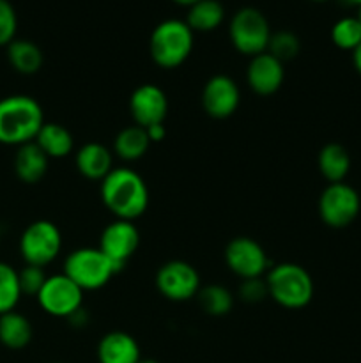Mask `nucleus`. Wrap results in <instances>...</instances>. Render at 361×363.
<instances>
[{
  "mask_svg": "<svg viewBox=\"0 0 361 363\" xmlns=\"http://www.w3.org/2000/svg\"><path fill=\"white\" fill-rule=\"evenodd\" d=\"M101 201L117 220L134 222L149 206L147 184L134 170L113 169L101 181Z\"/></svg>",
  "mask_w": 361,
  "mask_h": 363,
  "instance_id": "obj_1",
  "label": "nucleus"
},
{
  "mask_svg": "<svg viewBox=\"0 0 361 363\" xmlns=\"http://www.w3.org/2000/svg\"><path fill=\"white\" fill-rule=\"evenodd\" d=\"M42 124L45 113L32 96L13 94L0 99V144L20 147L34 142Z\"/></svg>",
  "mask_w": 361,
  "mask_h": 363,
  "instance_id": "obj_2",
  "label": "nucleus"
},
{
  "mask_svg": "<svg viewBox=\"0 0 361 363\" xmlns=\"http://www.w3.org/2000/svg\"><path fill=\"white\" fill-rule=\"evenodd\" d=\"M265 284L269 298L290 311L306 307L314 298V280L310 273L294 262H282L268 269Z\"/></svg>",
  "mask_w": 361,
  "mask_h": 363,
  "instance_id": "obj_3",
  "label": "nucleus"
},
{
  "mask_svg": "<svg viewBox=\"0 0 361 363\" xmlns=\"http://www.w3.org/2000/svg\"><path fill=\"white\" fill-rule=\"evenodd\" d=\"M149 52L156 66L163 69H173L188 60L193 52V30L186 21L170 20L156 25L149 39Z\"/></svg>",
  "mask_w": 361,
  "mask_h": 363,
  "instance_id": "obj_4",
  "label": "nucleus"
},
{
  "mask_svg": "<svg viewBox=\"0 0 361 363\" xmlns=\"http://www.w3.org/2000/svg\"><path fill=\"white\" fill-rule=\"evenodd\" d=\"M117 273L115 266L99 248H78L64 262V275L69 277L81 291L101 289Z\"/></svg>",
  "mask_w": 361,
  "mask_h": 363,
  "instance_id": "obj_5",
  "label": "nucleus"
},
{
  "mask_svg": "<svg viewBox=\"0 0 361 363\" xmlns=\"http://www.w3.org/2000/svg\"><path fill=\"white\" fill-rule=\"evenodd\" d=\"M271 27L264 14L255 7H243L232 16L229 25V35L232 46L248 57L268 52Z\"/></svg>",
  "mask_w": 361,
  "mask_h": 363,
  "instance_id": "obj_6",
  "label": "nucleus"
},
{
  "mask_svg": "<svg viewBox=\"0 0 361 363\" xmlns=\"http://www.w3.org/2000/svg\"><path fill=\"white\" fill-rule=\"evenodd\" d=\"M360 194L347 183H329L319 197V216L331 229H345L357 218Z\"/></svg>",
  "mask_w": 361,
  "mask_h": 363,
  "instance_id": "obj_7",
  "label": "nucleus"
},
{
  "mask_svg": "<svg viewBox=\"0 0 361 363\" xmlns=\"http://www.w3.org/2000/svg\"><path fill=\"white\" fill-rule=\"evenodd\" d=\"M62 234L50 220H35L20 238V254L27 264L45 268L59 255Z\"/></svg>",
  "mask_w": 361,
  "mask_h": 363,
  "instance_id": "obj_8",
  "label": "nucleus"
},
{
  "mask_svg": "<svg viewBox=\"0 0 361 363\" xmlns=\"http://www.w3.org/2000/svg\"><path fill=\"white\" fill-rule=\"evenodd\" d=\"M35 298H38L39 305L46 314L53 315V318L69 319L81 308L84 291L69 277L60 273V275L48 277Z\"/></svg>",
  "mask_w": 361,
  "mask_h": 363,
  "instance_id": "obj_9",
  "label": "nucleus"
},
{
  "mask_svg": "<svg viewBox=\"0 0 361 363\" xmlns=\"http://www.w3.org/2000/svg\"><path fill=\"white\" fill-rule=\"evenodd\" d=\"M156 287L170 301H188L200 291V275L186 261H168L156 273Z\"/></svg>",
  "mask_w": 361,
  "mask_h": 363,
  "instance_id": "obj_10",
  "label": "nucleus"
},
{
  "mask_svg": "<svg viewBox=\"0 0 361 363\" xmlns=\"http://www.w3.org/2000/svg\"><path fill=\"white\" fill-rule=\"evenodd\" d=\"M225 262L234 275L243 280L258 279L269 268V259L260 243L246 236H237L225 247Z\"/></svg>",
  "mask_w": 361,
  "mask_h": 363,
  "instance_id": "obj_11",
  "label": "nucleus"
},
{
  "mask_svg": "<svg viewBox=\"0 0 361 363\" xmlns=\"http://www.w3.org/2000/svg\"><path fill=\"white\" fill-rule=\"evenodd\" d=\"M138 247H140V233L130 220H115L108 223L99 240V250L112 261L117 272H122Z\"/></svg>",
  "mask_w": 361,
  "mask_h": 363,
  "instance_id": "obj_12",
  "label": "nucleus"
},
{
  "mask_svg": "<svg viewBox=\"0 0 361 363\" xmlns=\"http://www.w3.org/2000/svg\"><path fill=\"white\" fill-rule=\"evenodd\" d=\"M241 92L227 74H214L202 89V108L212 119H227L239 108Z\"/></svg>",
  "mask_w": 361,
  "mask_h": 363,
  "instance_id": "obj_13",
  "label": "nucleus"
},
{
  "mask_svg": "<svg viewBox=\"0 0 361 363\" xmlns=\"http://www.w3.org/2000/svg\"><path fill=\"white\" fill-rule=\"evenodd\" d=\"M130 112L137 126L149 128L152 124H163L168 113V98L158 85L144 84L131 94Z\"/></svg>",
  "mask_w": 361,
  "mask_h": 363,
  "instance_id": "obj_14",
  "label": "nucleus"
},
{
  "mask_svg": "<svg viewBox=\"0 0 361 363\" xmlns=\"http://www.w3.org/2000/svg\"><path fill=\"white\" fill-rule=\"evenodd\" d=\"M285 78L283 62L264 52L260 55L251 57L246 67V82L251 91L258 96H271L280 91Z\"/></svg>",
  "mask_w": 361,
  "mask_h": 363,
  "instance_id": "obj_15",
  "label": "nucleus"
},
{
  "mask_svg": "<svg viewBox=\"0 0 361 363\" xmlns=\"http://www.w3.org/2000/svg\"><path fill=\"white\" fill-rule=\"evenodd\" d=\"M74 165L85 179L103 181L113 170L112 152L99 142H87L76 151Z\"/></svg>",
  "mask_w": 361,
  "mask_h": 363,
  "instance_id": "obj_16",
  "label": "nucleus"
},
{
  "mask_svg": "<svg viewBox=\"0 0 361 363\" xmlns=\"http://www.w3.org/2000/svg\"><path fill=\"white\" fill-rule=\"evenodd\" d=\"M99 363H138L142 360L140 346L126 332H110L98 344Z\"/></svg>",
  "mask_w": 361,
  "mask_h": 363,
  "instance_id": "obj_17",
  "label": "nucleus"
},
{
  "mask_svg": "<svg viewBox=\"0 0 361 363\" xmlns=\"http://www.w3.org/2000/svg\"><path fill=\"white\" fill-rule=\"evenodd\" d=\"M50 158L35 142H28L18 147L14 156V172L25 184H35L45 177Z\"/></svg>",
  "mask_w": 361,
  "mask_h": 363,
  "instance_id": "obj_18",
  "label": "nucleus"
},
{
  "mask_svg": "<svg viewBox=\"0 0 361 363\" xmlns=\"http://www.w3.org/2000/svg\"><path fill=\"white\" fill-rule=\"evenodd\" d=\"M319 172L329 183H343L350 170L349 151L342 144H326L317 156Z\"/></svg>",
  "mask_w": 361,
  "mask_h": 363,
  "instance_id": "obj_19",
  "label": "nucleus"
},
{
  "mask_svg": "<svg viewBox=\"0 0 361 363\" xmlns=\"http://www.w3.org/2000/svg\"><path fill=\"white\" fill-rule=\"evenodd\" d=\"M34 142L41 147V151L45 152L48 158L53 160L66 158V156L73 151L74 145L71 131L59 123L42 124L41 131H39Z\"/></svg>",
  "mask_w": 361,
  "mask_h": 363,
  "instance_id": "obj_20",
  "label": "nucleus"
},
{
  "mask_svg": "<svg viewBox=\"0 0 361 363\" xmlns=\"http://www.w3.org/2000/svg\"><path fill=\"white\" fill-rule=\"evenodd\" d=\"M7 48V60L20 74H35L42 67L41 48L28 39H14Z\"/></svg>",
  "mask_w": 361,
  "mask_h": 363,
  "instance_id": "obj_21",
  "label": "nucleus"
},
{
  "mask_svg": "<svg viewBox=\"0 0 361 363\" xmlns=\"http://www.w3.org/2000/svg\"><path fill=\"white\" fill-rule=\"evenodd\" d=\"M32 340V325L23 314L11 311L0 315V342L9 350H23Z\"/></svg>",
  "mask_w": 361,
  "mask_h": 363,
  "instance_id": "obj_22",
  "label": "nucleus"
},
{
  "mask_svg": "<svg viewBox=\"0 0 361 363\" xmlns=\"http://www.w3.org/2000/svg\"><path fill=\"white\" fill-rule=\"evenodd\" d=\"M149 145H151V140L145 128L134 124L117 133L113 140V152L124 162H137L149 151Z\"/></svg>",
  "mask_w": 361,
  "mask_h": 363,
  "instance_id": "obj_23",
  "label": "nucleus"
},
{
  "mask_svg": "<svg viewBox=\"0 0 361 363\" xmlns=\"http://www.w3.org/2000/svg\"><path fill=\"white\" fill-rule=\"evenodd\" d=\"M225 9L218 0H200L195 6L188 7V27L193 32H211L222 25Z\"/></svg>",
  "mask_w": 361,
  "mask_h": 363,
  "instance_id": "obj_24",
  "label": "nucleus"
},
{
  "mask_svg": "<svg viewBox=\"0 0 361 363\" xmlns=\"http://www.w3.org/2000/svg\"><path fill=\"white\" fill-rule=\"evenodd\" d=\"M198 303H200L202 311L205 314L212 315V318H222L227 315L234 307V296L227 287L218 286V284H211V286L200 287L198 291Z\"/></svg>",
  "mask_w": 361,
  "mask_h": 363,
  "instance_id": "obj_25",
  "label": "nucleus"
},
{
  "mask_svg": "<svg viewBox=\"0 0 361 363\" xmlns=\"http://www.w3.org/2000/svg\"><path fill=\"white\" fill-rule=\"evenodd\" d=\"M21 296L18 272L7 262H0V315L14 311Z\"/></svg>",
  "mask_w": 361,
  "mask_h": 363,
  "instance_id": "obj_26",
  "label": "nucleus"
},
{
  "mask_svg": "<svg viewBox=\"0 0 361 363\" xmlns=\"http://www.w3.org/2000/svg\"><path fill=\"white\" fill-rule=\"evenodd\" d=\"M331 41L340 50L354 52L361 45V21L357 16H345L336 21L331 28Z\"/></svg>",
  "mask_w": 361,
  "mask_h": 363,
  "instance_id": "obj_27",
  "label": "nucleus"
},
{
  "mask_svg": "<svg viewBox=\"0 0 361 363\" xmlns=\"http://www.w3.org/2000/svg\"><path fill=\"white\" fill-rule=\"evenodd\" d=\"M301 43L294 32L289 30H280L273 32L271 39H269L268 45V53H271L275 59H278L280 62L285 64L287 60H292L299 55Z\"/></svg>",
  "mask_w": 361,
  "mask_h": 363,
  "instance_id": "obj_28",
  "label": "nucleus"
},
{
  "mask_svg": "<svg viewBox=\"0 0 361 363\" xmlns=\"http://www.w3.org/2000/svg\"><path fill=\"white\" fill-rule=\"evenodd\" d=\"M18 16L9 0H0V48L16 39Z\"/></svg>",
  "mask_w": 361,
  "mask_h": 363,
  "instance_id": "obj_29",
  "label": "nucleus"
},
{
  "mask_svg": "<svg viewBox=\"0 0 361 363\" xmlns=\"http://www.w3.org/2000/svg\"><path fill=\"white\" fill-rule=\"evenodd\" d=\"M18 279H20V287L21 294H27V296H38L39 291L42 289L46 282V273L45 269L39 268V266L27 264L21 272H18Z\"/></svg>",
  "mask_w": 361,
  "mask_h": 363,
  "instance_id": "obj_30",
  "label": "nucleus"
},
{
  "mask_svg": "<svg viewBox=\"0 0 361 363\" xmlns=\"http://www.w3.org/2000/svg\"><path fill=\"white\" fill-rule=\"evenodd\" d=\"M265 296H269L268 284H265V280L262 277L243 280V284L239 286V298L244 303H258Z\"/></svg>",
  "mask_w": 361,
  "mask_h": 363,
  "instance_id": "obj_31",
  "label": "nucleus"
},
{
  "mask_svg": "<svg viewBox=\"0 0 361 363\" xmlns=\"http://www.w3.org/2000/svg\"><path fill=\"white\" fill-rule=\"evenodd\" d=\"M145 131H147L149 140H151V144H156V142H161L163 138H165V135H166L165 124H152V126L145 128Z\"/></svg>",
  "mask_w": 361,
  "mask_h": 363,
  "instance_id": "obj_32",
  "label": "nucleus"
},
{
  "mask_svg": "<svg viewBox=\"0 0 361 363\" xmlns=\"http://www.w3.org/2000/svg\"><path fill=\"white\" fill-rule=\"evenodd\" d=\"M353 64H354V69L361 74V45L353 52Z\"/></svg>",
  "mask_w": 361,
  "mask_h": 363,
  "instance_id": "obj_33",
  "label": "nucleus"
},
{
  "mask_svg": "<svg viewBox=\"0 0 361 363\" xmlns=\"http://www.w3.org/2000/svg\"><path fill=\"white\" fill-rule=\"evenodd\" d=\"M172 2L179 4V6H186V7H191L195 6L197 2H200V0H172Z\"/></svg>",
  "mask_w": 361,
  "mask_h": 363,
  "instance_id": "obj_34",
  "label": "nucleus"
},
{
  "mask_svg": "<svg viewBox=\"0 0 361 363\" xmlns=\"http://www.w3.org/2000/svg\"><path fill=\"white\" fill-rule=\"evenodd\" d=\"M138 363H159V362H156V360H151V358H142L140 362Z\"/></svg>",
  "mask_w": 361,
  "mask_h": 363,
  "instance_id": "obj_35",
  "label": "nucleus"
},
{
  "mask_svg": "<svg viewBox=\"0 0 361 363\" xmlns=\"http://www.w3.org/2000/svg\"><path fill=\"white\" fill-rule=\"evenodd\" d=\"M347 2H353V4H357V6H361V0H347Z\"/></svg>",
  "mask_w": 361,
  "mask_h": 363,
  "instance_id": "obj_36",
  "label": "nucleus"
},
{
  "mask_svg": "<svg viewBox=\"0 0 361 363\" xmlns=\"http://www.w3.org/2000/svg\"><path fill=\"white\" fill-rule=\"evenodd\" d=\"M357 20L361 21V6H360V13H357Z\"/></svg>",
  "mask_w": 361,
  "mask_h": 363,
  "instance_id": "obj_37",
  "label": "nucleus"
},
{
  "mask_svg": "<svg viewBox=\"0 0 361 363\" xmlns=\"http://www.w3.org/2000/svg\"><path fill=\"white\" fill-rule=\"evenodd\" d=\"M311 2H326V0H311Z\"/></svg>",
  "mask_w": 361,
  "mask_h": 363,
  "instance_id": "obj_38",
  "label": "nucleus"
}]
</instances>
